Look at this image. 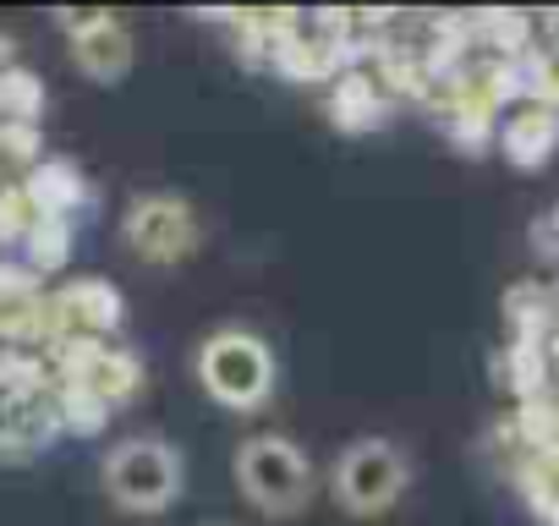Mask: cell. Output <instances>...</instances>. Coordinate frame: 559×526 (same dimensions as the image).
Listing matches in <instances>:
<instances>
[{"instance_id":"cell-1","label":"cell","mask_w":559,"mask_h":526,"mask_svg":"<svg viewBox=\"0 0 559 526\" xmlns=\"http://www.w3.org/2000/svg\"><path fill=\"white\" fill-rule=\"evenodd\" d=\"M99 482L105 493L132 510V515H165L181 488H187V466H181V450L159 433H138V439H121L105 450V466H99Z\"/></svg>"},{"instance_id":"cell-2","label":"cell","mask_w":559,"mask_h":526,"mask_svg":"<svg viewBox=\"0 0 559 526\" xmlns=\"http://www.w3.org/2000/svg\"><path fill=\"white\" fill-rule=\"evenodd\" d=\"M412 488V455L384 439V433H368V439H352L341 455H335V471H330V493L346 515H384L406 499Z\"/></svg>"},{"instance_id":"cell-3","label":"cell","mask_w":559,"mask_h":526,"mask_svg":"<svg viewBox=\"0 0 559 526\" xmlns=\"http://www.w3.org/2000/svg\"><path fill=\"white\" fill-rule=\"evenodd\" d=\"M236 488L263 515H297L313 499V461L286 433H252L236 450Z\"/></svg>"},{"instance_id":"cell-4","label":"cell","mask_w":559,"mask_h":526,"mask_svg":"<svg viewBox=\"0 0 559 526\" xmlns=\"http://www.w3.org/2000/svg\"><path fill=\"white\" fill-rule=\"evenodd\" d=\"M198 384L225 411H258L274 395V351L252 330H214L198 346Z\"/></svg>"},{"instance_id":"cell-5","label":"cell","mask_w":559,"mask_h":526,"mask_svg":"<svg viewBox=\"0 0 559 526\" xmlns=\"http://www.w3.org/2000/svg\"><path fill=\"white\" fill-rule=\"evenodd\" d=\"M121 241H127L132 258L154 263V270H170V263H187L198 252L203 230H198V214H192L187 198H176V192H143L121 214Z\"/></svg>"},{"instance_id":"cell-6","label":"cell","mask_w":559,"mask_h":526,"mask_svg":"<svg viewBox=\"0 0 559 526\" xmlns=\"http://www.w3.org/2000/svg\"><path fill=\"white\" fill-rule=\"evenodd\" d=\"M127 319V302L110 280H72L56 297H45V340H105Z\"/></svg>"},{"instance_id":"cell-7","label":"cell","mask_w":559,"mask_h":526,"mask_svg":"<svg viewBox=\"0 0 559 526\" xmlns=\"http://www.w3.org/2000/svg\"><path fill=\"white\" fill-rule=\"evenodd\" d=\"M72 56H78V72H83V77H94V83H121V77L132 72V56H138V50H132V34L121 28V17L99 12V23L72 39Z\"/></svg>"},{"instance_id":"cell-8","label":"cell","mask_w":559,"mask_h":526,"mask_svg":"<svg viewBox=\"0 0 559 526\" xmlns=\"http://www.w3.org/2000/svg\"><path fill=\"white\" fill-rule=\"evenodd\" d=\"M330 121L341 132H379L390 121V88H379L368 72L346 67L335 83H330Z\"/></svg>"},{"instance_id":"cell-9","label":"cell","mask_w":559,"mask_h":526,"mask_svg":"<svg viewBox=\"0 0 559 526\" xmlns=\"http://www.w3.org/2000/svg\"><path fill=\"white\" fill-rule=\"evenodd\" d=\"M28 198H34V208L45 214V219H72L83 203H94V192H88V176L78 170V159H39L34 170H28Z\"/></svg>"},{"instance_id":"cell-10","label":"cell","mask_w":559,"mask_h":526,"mask_svg":"<svg viewBox=\"0 0 559 526\" xmlns=\"http://www.w3.org/2000/svg\"><path fill=\"white\" fill-rule=\"evenodd\" d=\"M499 148H504L510 165L537 170V165L559 148V121H554V110H548V105H526V110H515V116L504 121V132H499Z\"/></svg>"},{"instance_id":"cell-11","label":"cell","mask_w":559,"mask_h":526,"mask_svg":"<svg viewBox=\"0 0 559 526\" xmlns=\"http://www.w3.org/2000/svg\"><path fill=\"white\" fill-rule=\"evenodd\" d=\"M88 395H99L110 411L121 406V401H132L138 390H143V357L138 351H127V346H105L99 357H94V368L78 379Z\"/></svg>"},{"instance_id":"cell-12","label":"cell","mask_w":559,"mask_h":526,"mask_svg":"<svg viewBox=\"0 0 559 526\" xmlns=\"http://www.w3.org/2000/svg\"><path fill=\"white\" fill-rule=\"evenodd\" d=\"M39 116H45V83H39L28 67L0 72V121L39 127Z\"/></svg>"},{"instance_id":"cell-13","label":"cell","mask_w":559,"mask_h":526,"mask_svg":"<svg viewBox=\"0 0 559 526\" xmlns=\"http://www.w3.org/2000/svg\"><path fill=\"white\" fill-rule=\"evenodd\" d=\"M23 252H28L34 270H45V275L67 270V263H72V219H39L34 236L23 241Z\"/></svg>"},{"instance_id":"cell-14","label":"cell","mask_w":559,"mask_h":526,"mask_svg":"<svg viewBox=\"0 0 559 526\" xmlns=\"http://www.w3.org/2000/svg\"><path fill=\"white\" fill-rule=\"evenodd\" d=\"M56 406H61V433H99L110 422V406L99 395H88L83 384H61Z\"/></svg>"},{"instance_id":"cell-15","label":"cell","mask_w":559,"mask_h":526,"mask_svg":"<svg viewBox=\"0 0 559 526\" xmlns=\"http://www.w3.org/2000/svg\"><path fill=\"white\" fill-rule=\"evenodd\" d=\"M39 219H45V214L34 208V198H28L23 181L0 187V247H7V241H28Z\"/></svg>"},{"instance_id":"cell-16","label":"cell","mask_w":559,"mask_h":526,"mask_svg":"<svg viewBox=\"0 0 559 526\" xmlns=\"http://www.w3.org/2000/svg\"><path fill=\"white\" fill-rule=\"evenodd\" d=\"M499 384H510L521 401H537V384H543V351H537L532 340L510 346V351L499 357Z\"/></svg>"},{"instance_id":"cell-17","label":"cell","mask_w":559,"mask_h":526,"mask_svg":"<svg viewBox=\"0 0 559 526\" xmlns=\"http://www.w3.org/2000/svg\"><path fill=\"white\" fill-rule=\"evenodd\" d=\"M0 154H7V159H28V170H34L39 165V127L0 121Z\"/></svg>"}]
</instances>
